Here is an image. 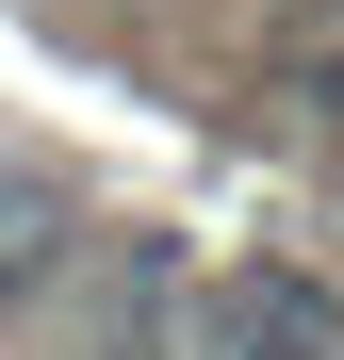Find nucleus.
<instances>
[{"label":"nucleus","mask_w":344,"mask_h":360,"mask_svg":"<svg viewBox=\"0 0 344 360\" xmlns=\"http://www.w3.org/2000/svg\"><path fill=\"white\" fill-rule=\"evenodd\" d=\"M132 360H148V344H132Z\"/></svg>","instance_id":"nucleus-2"},{"label":"nucleus","mask_w":344,"mask_h":360,"mask_svg":"<svg viewBox=\"0 0 344 360\" xmlns=\"http://www.w3.org/2000/svg\"><path fill=\"white\" fill-rule=\"evenodd\" d=\"M49 278H66V197L0 180V311H17V295H49Z\"/></svg>","instance_id":"nucleus-1"}]
</instances>
